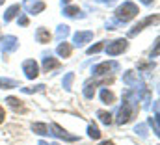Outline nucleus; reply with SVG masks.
Returning <instances> with one entry per match:
<instances>
[{
  "instance_id": "nucleus-1",
  "label": "nucleus",
  "mask_w": 160,
  "mask_h": 145,
  "mask_svg": "<svg viewBox=\"0 0 160 145\" xmlns=\"http://www.w3.org/2000/svg\"><path fill=\"white\" fill-rule=\"evenodd\" d=\"M138 13H140V9H138V6L134 2H123L116 9V22H128Z\"/></svg>"
},
{
  "instance_id": "nucleus-2",
  "label": "nucleus",
  "mask_w": 160,
  "mask_h": 145,
  "mask_svg": "<svg viewBox=\"0 0 160 145\" xmlns=\"http://www.w3.org/2000/svg\"><path fill=\"white\" fill-rule=\"evenodd\" d=\"M134 112H136V108H132V102H128V101H125L123 102V106L119 108V112H118V123L119 125H125V123H128L130 121V117L134 115Z\"/></svg>"
},
{
  "instance_id": "nucleus-3",
  "label": "nucleus",
  "mask_w": 160,
  "mask_h": 145,
  "mask_svg": "<svg viewBox=\"0 0 160 145\" xmlns=\"http://www.w3.org/2000/svg\"><path fill=\"white\" fill-rule=\"evenodd\" d=\"M127 48H128L127 39H116V41H112V43H108L106 52H108V56H118V54H123Z\"/></svg>"
},
{
  "instance_id": "nucleus-4",
  "label": "nucleus",
  "mask_w": 160,
  "mask_h": 145,
  "mask_svg": "<svg viewBox=\"0 0 160 145\" xmlns=\"http://www.w3.org/2000/svg\"><path fill=\"white\" fill-rule=\"evenodd\" d=\"M17 48H19V39L15 36L2 37V41H0V50H2V52L9 54V52H15Z\"/></svg>"
},
{
  "instance_id": "nucleus-5",
  "label": "nucleus",
  "mask_w": 160,
  "mask_h": 145,
  "mask_svg": "<svg viewBox=\"0 0 160 145\" xmlns=\"http://www.w3.org/2000/svg\"><path fill=\"white\" fill-rule=\"evenodd\" d=\"M22 71L26 74V78L34 80V78H38V74H39V65H38L36 60H24V62H22Z\"/></svg>"
},
{
  "instance_id": "nucleus-6",
  "label": "nucleus",
  "mask_w": 160,
  "mask_h": 145,
  "mask_svg": "<svg viewBox=\"0 0 160 145\" xmlns=\"http://www.w3.org/2000/svg\"><path fill=\"white\" fill-rule=\"evenodd\" d=\"M123 82H125L127 86L134 88V89H142V88H143L142 78L138 76V72H134V71H127L125 72V74H123Z\"/></svg>"
},
{
  "instance_id": "nucleus-7",
  "label": "nucleus",
  "mask_w": 160,
  "mask_h": 145,
  "mask_svg": "<svg viewBox=\"0 0 160 145\" xmlns=\"http://www.w3.org/2000/svg\"><path fill=\"white\" fill-rule=\"evenodd\" d=\"M50 130H52L50 134H54V136H58V138H62V140H65V142H77V140H78L77 136H73V134H69L65 128H62L58 123H52V125H50Z\"/></svg>"
},
{
  "instance_id": "nucleus-8",
  "label": "nucleus",
  "mask_w": 160,
  "mask_h": 145,
  "mask_svg": "<svg viewBox=\"0 0 160 145\" xmlns=\"http://www.w3.org/2000/svg\"><path fill=\"white\" fill-rule=\"evenodd\" d=\"M22 8H24L28 13L38 15V13H41V11L45 9V2H41V0H24Z\"/></svg>"
},
{
  "instance_id": "nucleus-9",
  "label": "nucleus",
  "mask_w": 160,
  "mask_h": 145,
  "mask_svg": "<svg viewBox=\"0 0 160 145\" xmlns=\"http://www.w3.org/2000/svg\"><path fill=\"white\" fill-rule=\"evenodd\" d=\"M118 67H119V65H118L116 62H102V63H99V65H95V67H93V74H95V76L108 74L112 69H118Z\"/></svg>"
},
{
  "instance_id": "nucleus-10",
  "label": "nucleus",
  "mask_w": 160,
  "mask_h": 145,
  "mask_svg": "<svg viewBox=\"0 0 160 145\" xmlns=\"http://www.w3.org/2000/svg\"><path fill=\"white\" fill-rule=\"evenodd\" d=\"M157 21H158V15H151V17L143 19V21H142L140 24H136V26H134V28H132V30L128 32V37H134L136 34H138V32H142V30H143L145 26H149V24H155Z\"/></svg>"
},
{
  "instance_id": "nucleus-11",
  "label": "nucleus",
  "mask_w": 160,
  "mask_h": 145,
  "mask_svg": "<svg viewBox=\"0 0 160 145\" xmlns=\"http://www.w3.org/2000/svg\"><path fill=\"white\" fill-rule=\"evenodd\" d=\"M91 39H93V32H77V34L73 36V41H75L77 47H84V45L89 43Z\"/></svg>"
},
{
  "instance_id": "nucleus-12",
  "label": "nucleus",
  "mask_w": 160,
  "mask_h": 145,
  "mask_svg": "<svg viewBox=\"0 0 160 145\" xmlns=\"http://www.w3.org/2000/svg\"><path fill=\"white\" fill-rule=\"evenodd\" d=\"M58 67H60V62H58L56 58L47 56V58L43 60V71H45V72H50L52 69H58Z\"/></svg>"
},
{
  "instance_id": "nucleus-13",
  "label": "nucleus",
  "mask_w": 160,
  "mask_h": 145,
  "mask_svg": "<svg viewBox=\"0 0 160 145\" xmlns=\"http://www.w3.org/2000/svg\"><path fill=\"white\" fill-rule=\"evenodd\" d=\"M6 102H8V104H9L11 108L15 110V112H22V113L26 112L24 104H22V101H19L17 97H8V99H6Z\"/></svg>"
},
{
  "instance_id": "nucleus-14",
  "label": "nucleus",
  "mask_w": 160,
  "mask_h": 145,
  "mask_svg": "<svg viewBox=\"0 0 160 145\" xmlns=\"http://www.w3.org/2000/svg\"><path fill=\"white\" fill-rule=\"evenodd\" d=\"M19 13H21V6H19V4H15V6L8 8V11L4 13V21H6V22H9V21H11V19H15Z\"/></svg>"
},
{
  "instance_id": "nucleus-15",
  "label": "nucleus",
  "mask_w": 160,
  "mask_h": 145,
  "mask_svg": "<svg viewBox=\"0 0 160 145\" xmlns=\"http://www.w3.org/2000/svg\"><path fill=\"white\" fill-rule=\"evenodd\" d=\"M36 37H38V41L39 43H48L50 39H52V36H50V32L47 30V28H38V32H36Z\"/></svg>"
},
{
  "instance_id": "nucleus-16",
  "label": "nucleus",
  "mask_w": 160,
  "mask_h": 145,
  "mask_svg": "<svg viewBox=\"0 0 160 145\" xmlns=\"http://www.w3.org/2000/svg\"><path fill=\"white\" fill-rule=\"evenodd\" d=\"M56 52H58L62 58H69V56H71V45H69V43H65V41H62V43L58 45Z\"/></svg>"
},
{
  "instance_id": "nucleus-17",
  "label": "nucleus",
  "mask_w": 160,
  "mask_h": 145,
  "mask_svg": "<svg viewBox=\"0 0 160 145\" xmlns=\"http://www.w3.org/2000/svg\"><path fill=\"white\" fill-rule=\"evenodd\" d=\"M63 15H67V17H84V13L80 11L77 6H67V8H63Z\"/></svg>"
},
{
  "instance_id": "nucleus-18",
  "label": "nucleus",
  "mask_w": 160,
  "mask_h": 145,
  "mask_svg": "<svg viewBox=\"0 0 160 145\" xmlns=\"http://www.w3.org/2000/svg\"><path fill=\"white\" fill-rule=\"evenodd\" d=\"M32 130H34L36 134H39V136L50 134V132H48V127H47L45 123H34V125H32Z\"/></svg>"
},
{
  "instance_id": "nucleus-19",
  "label": "nucleus",
  "mask_w": 160,
  "mask_h": 145,
  "mask_svg": "<svg viewBox=\"0 0 160 145\" xmlns=\"http://www.w3.org/2000/svg\"><path fill=\"white\" fill-rule=\"evenodd\" d=\"M101 101H102V102H106V104H112V102L116 101V95H114L112 91H108V89L104 88V89L101 91Z\"/></svg>"
},
{
  "instance_id": "nucleus-20",
  "label": "nucleus",
  "mask_w": 160,
  "mask_h": 145,
  "mask_svg": "<svg viewBox=\"0 0 160 145\" xmlns=\"http://www.w3.org/2000/svg\"><path fill=\"white\" fill-rule=\"evenodd\" d=\"M0 88H4V89L19 88V82L17 80H11V78H0Z\"/></svg>"
},
{
  "instance_id": "nucleus-21",
  "label": "nucleus",
  "mask_w": 160,
  "mask_h": 145,
  "mask_svg": "<svg viewBox=\"0 0 160 145\" xmlns=\"http://www.w3.org/2000/svg\"><path fill=\"white\" fill-rule=\"evenodd\" d=\"M95 88H97V82L86 84V88H84V97H86V99H91V97L95 95Z\"/></svg>"
},
{
  "instance_id": "nucleus-22",
  "label": "nucleus",
  "mask_w": 160,
  "mask_h": 145,
  "mask_svg": "<svg viewBox=\"0 0 160 145\" xmlns=\"http://www.w3.org/2000/svg\"><path fill=\"white\" fill-rule=\"evenodd\" d=\"M56 36L60 37V39H65V37L69 36V26L67 24H60L58 30H56Z\"/></svg>"
},
{
  "instance_id": "nucleus-23",
  "label": "nucleus",
  "mask_w": 160,
  "mask_h": 145,
  "mask_svg": "<svg viewBox=\"0 0 160 145\" xmlns=\"http://www.w3.org/2000/svg\"><path fill=\"white\" fill-rule=\"evenodd\" d=\"M88 134H89V138H93V140H99V138H101V132H99L97 125H93V123L88 127Z\"/></svg>"
},
{
  "instance_id": "nucleus-24",
  "label": "nucleus",
  "mask_w": 160,
  "mask_h": 145,
  "mask_svg": "<svg viewBox=\"0 0 160 145\" xmlns=\"http://www.w3.org/2000/svg\"><path fill=\"white\" fill-rule=\"evenodd\" d=\"M97 115H99V119H101L104 125H112V115H110L108 112H102V110H101V112H97Z\"/></svg>"
},
{
  "instance_id": "nucleus-25",
  "label": "nucleus",
  "mask_w": 160,
  "mask_h": 145,
  "mask_svg": "<svg viewBox=\"0 0 160 145\" xmlns=\"http://www.w3.org/2000/svg\"><path fill=\"white\" fill-rule=\"evenodd\" d=\"M73 80H75V74L73 72H67L65 74V78H63V89H71V84H73Z\"/></svg>"
},
{
  "instance_id": "nucleus-26",
  "label": "nucleus",
  "mask_w": 160,
  "mask_h": 145,
  "mask_svg": "<svg viewBox=\"0 0 160 145\" xmlns=\"http://www.w3.org/2000/svg\"><path fill=\"white\" fill-rule=\"evenodd\" d=\"M104 48V41L102 43H97V45H93V47H89L88 48V54H97V52H101Z\"/></svg>"
},
{
  "instance_id": "nucleus-27",
  "label": "nucleus",
  "mask_w": 160,
  "mask_h": 145,
  "mask_svg": "<svg viewBox=\"0 0 160 145\" xmlns=\"http://www.w3.org/2000/svg\"><path fill=\"white\" fill-rule=\"evenodd\" d=\"M45 89V86L39 84V86H36V88H22V91L24 93H36V91H43Z\"/></svg>"
},
{
  "instance_id": "nucleus-28",
  "label": "nucleus",
  "mask_w": 160,
  "mask_h": 145,
  "mask_svg": "<svg viewBox=\"0 0 160 145\" xmlns=\"http://www.w3.org/2000/svg\"><path fill=\"white\" fill-rule=\"evenodd\" d=\"M149 123L153 125V128H155V134H158V125H157V117H151V119H149Z\"/></svg>"
},
{
  "instance_id": "nucleus-29",
  "label": "nucleus",
  "mask_w": 160,
  "mask_h": 145,
  "mask_svg": "<svg viewBox=\"0 0 160 145\" xmlns=\"http://www.w3.org/2000/svg\"><path fill=\"white\" fill-rule=\"evenodd\" d=\"M19 24H21V26H26V24H28V17H24V15H22V17L19 19Z\"/></svg>"
},
{
  "instance_id": "nucleus-30",
  "label": "nucleus",
  "mask_w": 160,
  "mask_h": 145,
  "mask_svg": "<svg viewBox=\"0 0 160 145\" xmlns=\"http://www.w3.org/2000/svg\"><path fill=\"white\" fill-rule=\"evenodd\" d=\"M136 132H140L142 136H145V125H140V127H136Z\"/></svg>"
},
{
  "instance_id": "nucleus-31",
  "label": "nucleus",
  "mask_w": 160,
  "mask_h": 145,
  "mask_svg": "<svg viewBox=\"0 0 160 145\" xmlns=\"http://www.w3.org/2000/svg\"><path fill=\"white\" fill-rule=\"evenodd\" d=\"M4 117H6V113H4V108H2V106H0V123H2V121H4Z\"/></svg>"
},
{
  "instance_id": "nucleus-32",
  "label": "nucleus",
  "mask_w": 160,
  "mask_h": 145,
  "mask_svg": "<svg viewBox=\"0 0 160 145\" xmlns=\"http://www.w3.org/2000/svg\"><path fill=\"white\" fill-rule=\"evenodd\" d=\"M99 2H104V4H114L116 0H99Z\"/></svg>"
},
{
  "instance_id": "nucleus-33",
  "label": "nucleus",
  "mask_w": 160,
  "mask_h": 145,
  "mask_svg": "<svg viewBox=\"0 0 160 145\" xmlns=\"http://www.w3.org/2000/svg\"><path fill=\"white\" fill-rule=\"evenodd\" d=\"M101 145H116V143H114V142H102Z\"/></svg>"
},
{
  "instance_id": "nucleus-34",
  "label": "nucleus",
  "mask_w": 160,
  "mask_h": 145,
  "mask_svg": "<svg viewBox=\"0 0 160 145\" xmlns=\"http://www.w3.org/2000/svg\"><path fill=\"white\" fill-rule=\"evenodd\" d=\"M142 2H143V4H153L155 0H142Z\"/></svg>"
},
{
  "instance_id": "nucleus-35",
  "label": "nucleus",
  "mask_w": 160,
  "mask_h": 145,
  "mask_svg": "<svg viewBox=\"0 0 160 145\" xmlns=\"http://www.w3.org/2000/svg\"><path fill=\"white\" fill-rule=\"evenodd\" d=\"M63 4H69V0H62V6H63Z\"/></svg>"
},
{
  "instance_id": "nucleus-36",
  "label": "nucleus",
  "mask_w": 160,
  "mask_h": 145,
  "mask_svg": "<svg viewBox=\"0 0 160 145\" xmlns=\"http://www.w3.org/2000/svg\"><path fill=\"white\" fill-rule=\"evenodd\" d=\"M4 2H6V0H0V4H4Z\"/></svg>"
},
{
  "instance_id": "nucleus-37",
  "label": "nucleus",
  "mask_w": 160,
  "mask_h": 145,
  "mask_svg": "<svg viewBox=\"0 0 160 145\" xmlns=\"http://www.w3.org/2000/svg\"><path fill=\"white\" fill-rule=\"evenodd\" d=\"M39 145H47V143H39Z\"/></svg>"
},
{
  "instance_id": "nucleus-38",
  "label": "nucleus",
  "mask_w": 160,
  "mask_h": 145,
  "mask_svg": "<svg viewBox=\"0 0 160 145\" xmlns=\"http://www.w3.org/2000/svg\"><path fill=\"white\" fill-rule=\"evenodd\" d=\"M52 145H58V143H52Z\"/></svg>"
}]
</instances>
